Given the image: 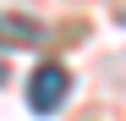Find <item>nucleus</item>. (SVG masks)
<instances>
[{"mask_svg": "<svg viewBox=\"0 0 126 121\" xmlns=\"http://www.w3.org/2000/svg\"><path fill=\"white\" fill-rule=\"evenodd\" d=\"M66 94H71V72L66 66H38L33 77H28V105L38 110V116H49V110H60L66 105Z\"/></svg>", "mask_w": 126, "mask_h": 121, "instance_id": "nucleus-1", "label": "nucleus"}, {"mask_svg": "<svg viewBox=\"0 0 126 121\" xmlns=\"http://www.w3.org/2000/svg\"><path fill=\"white\" fill-rule=\"evenodd\" d=\"M121 22H126V11H121Z\"/></svg>", "mask_w": 126, "mask_h": 121, "instance_id": "nucleus-4", "label": "nucleus"}, {"mask_svg": "<svg viewBox=\"0 0 126 121\" xmlns=\"http://www.w3.org/2000/svg\"><path fill=\"white\" fill-rule=\"evenodd\" d=\"M0 83H6V66H0Z\"/></svg>", "mask_w": 126, "mask_h": 121, "instance_id": "nucleus-3", "label": "nucleus"}, {"mask_svg": "<svg viewBox=\"0 0 126 121\" xmlns=\"http://www.w3.org/2000/svg\"><path fill=\"white\" fill-rule=\"evenodd\" d=\"M0 39H11V44H38V39H44V22H38V17H22V11H0Z\"/></svg>", "mask_w": 126, "mask_h": 121, "instance_id": "nucleus-2", "label": "nucleus"}]
</instances>
